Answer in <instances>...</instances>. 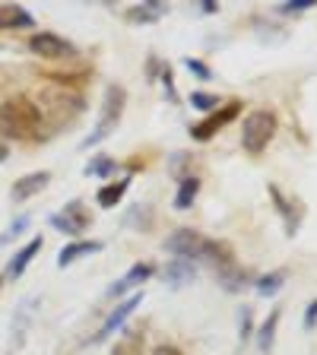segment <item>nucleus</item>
<instances>
[{
	"instance_id": "7ed1b4c3",
	"label": "nucleus",
	"mask_w": 317,
	"mask_h": 355,
	"mask_svg": "<svg viewBox=\"0 0 317 355\" xmlns=\"http://www.w3.org/2000/svg\"><path fill=\"white\" fill-rule=\"evenodd\" d=\"M276 114L266 108H257L251 111L248 118L241 121V146L248 155H260L266 146H270V140L276 137Z\"/></svg>"
},
{
	"instance_id": "c9c22d12",
	"label": "nucleus",
	"mask_w": 317,
	"mask_h": 355,
	"mask_svg": "<svg viewBox=\"0 0 317 355\" xmlns=\"http://www.w3.org/2000/svg\"><path fill=\"white\" fill-rule=\"evenodd\" d=\"M0 286H3V273H0Z\"/></svg>"
},
{
	"instance_id": "bb28decb",
	"label": "nucleus",
	"mask_w": 317,
	"mask_h": 355,
	"mask_svg": "<svg viewBox=\"0 0 317 355\" xmlns=\"http://www.w3.org/2000/svg\"><path fill=\"white\" fill-rule=\"evenodd\" d=\"M314 327H317V298L308 302V308H305V330H314Z\"/></svg>"
},
{
	"instance_id": "0eeeda50",
	"label": "nucleus",
	"mask_w": 317,
	"mask_h": 355,
	"mask_svg": "<svg viewBox=\"0 0 317 355\" xmlns=\"http://www.w3.org/2000/svg\"><path fill=\"white\" fill-rule=\"evenodd\" d=\"M140 304H143V292H133V295L127 298V302H121L118 308L111 311V314H108V320H105V324L98 327V333H96V336H92V340H96V343H105V340H108V336H111V333H114V330H121V327H124V320L130 318V314H133V311H137V308H140Z\"/></svg>"
},
{
	"instance_id": "ddd939ff",
	"label": "nucleus",
	"mask_w": 317,
	"mask_h": 355,
	"mask_svg": "<svg viewBox=\"0 0 317 355\" xmlns=\"http://www.w3.org/2000/svg\"><path fill=\"white\" fill-rule=\"evenodd\" d=\"M149 276H153V266H149V263H137V266H130V270H127V273L121 276V279L108 288V295H111V298L124 295V292H130V288H137V286H140V282H146Z\"/></svg>"
},
{
	"instance_id": "cd10ccee",
	"label": "nucleus",
	"mask_w": 317,
	"mask_h": 355,
	"mask_svg": "<svg viewBox=\"0 0 317 355\" xmlns=\"http://www.w3.org/2000/svg\"><path fill=\"white\" fill-rule=\"evenodd\" d=\"M251 327H254L251 308H241V343H248V336H251Z\"/></svg>"
},
{
	"instance_id": "f8f14e48",
	"label": "nucleus",
	"mask_w": 317,
	"mask_h": 355,
	"mask_svg": "<svg viewBox=\"0 0 317 355\" xmlns=\"http://www.w3.org/2000/svg\"><path fill=\"white\" fill-rule=\"evenodd\" d=\"M42 244H44V241H42V235H38V238H32L29 244H22L19 251L13 254V260L7 263V276H10V279H19V276L26 273V266L35 260V254L42 251Z\"/></svg>"
},
{
	"instance_id": "f03ea898",
	"label": "nucleus",
	"mask_w": 317,
	"mask_h": 355,
	"mask_svg": "<svg viewBox=\"0 0 317 355\" xmlns=\"http://www.w3.org/2000/svg\"><path fill=\"white\" fill-rule=\"evenodd\" d=\"M124 108H127V89L121 83H111L105 89V98H102V114H98V124L96 130L89 133L86 140L80 143V149H89V146H98L105 137H111V130L118 127V121L124 118Z\"/></svg>"
},
{
	"instance_id": "423d86ee",
	"label": "nucleus",
	"mask_w": 317,
	"mask_h": 355,
	"mask_svg": "<svg viewBox=\"0 0 317 355\" xmlns=\"http://www.w3.org/2000/svg\"><path fill=\"white\" fill-rule=\"evenodd\" d=\"M48 222H51V225L60 232V235L80 238L83 232H86V225H89V216H86V209H83L80 200H70V203H67L60 213H54Z\"/></svg>"
},
{
	"instance_id": "a211bd4d",
	"label": "nucleus",
	"mask_w": 317,
	"mask_h": 355,
	"mask_svg": "<svg viewBox=\"0 0 317 355\" xmlns=\"http://www.w3.org/2000/svg\"><path fill=\"white\" fill-rule=\"evenodd\" d=\"M197 193H200V178H194V175H187L181 184H178V193H175V209H191L194 207V200H197Z\"/></svg>"
},
{
	"instance_id": "20e7f679",
	"label": "nucleus",
	"mask_w": 317,
	"mask_h": 355,
	"mask_svg": "<svg viewBox=\"0 0 317 355\" xmlns=\"http://www.w3.org/2000/svg\"><path fill=\"white\" fill-rule=\"evenodd\" d=\"M29 51L44 60H60V58H74L76 48L67 42V38L54 35V32H35V35L29 38Z\"/></svg>"
},
{
	"instance_id": "2f4dec72",
	"label": "nucleus",
	"mask_w": 317,
	"mask_h": 355,
	"mask_svg": "<svg viewBox=\"0 0 317 355\" xmlns=\"http://www.w3.org/2000/svg\"><path fill=\"white\" fill-rule=\"evenodd\" d=\"M153 355H185V352H181L178 346H165V343H162V346L153 349Z\"/></svg>"
},
{
	"instance_id": "c756f323",
	"label": "nucleus",
	"mask_w": 317,
	"mask_h": 355,
	"mask_svg": "<svg viewBox=\"0 0 317 355\" xmlns=\"http://www.w3.org/2000/svg\"><path fill=\"white\" fill-rule=\"evenodd\" d=\"M162 86H165V92H169V98H171V102H175V83H171V70H169V67H165V70H162Z\"/></svg>"
},
{
	"instance_id": "5701e85b",
	"label": "nucleus",
	"mask_w": 317,
	"mask_h": 355,
	"mask_svg": "<svg viewBox=\"0 0 317 355\" xmlns=\"http://www.w3.org/2000/svg\"><path fill=\"white\" fill-rule=\"evenodd\" d=\"M114 168H118V162H114L111 155H98V159H92V162L86 165V175L108 178V175H114Z\"/></svg>"
},
{
	"instance_id": "aec40b11",
	"label": "nucleus",
	"mask_w": 317,
	"mask_h": 355,
	"mask_svg": "<svg viewBox=\"0 0 317 355\" xmlns=\"http://www.w3.org/2000/svg\"><path fill=\"white\" fill-rule=\"evenodd\" d=\"M111 355H143V333L140 330H127L124 336L114 343Z\"/></svg>"
},
{
	"instance_id": "dca6fc26",
	"label": "nucleus",
	"mask_w": 317,
	"mask_h": 355,
	"mask_svg": "<svg viewBox=\"0 0 317 355\" xmlns=\"http://www.w3.org/2000/svg\"><path fill=\"white\" fill-rule=\"evenodd\" d=\"M127 187H130V178H121V181H111V184H105V187H98V193H96V203L102 209H111V207H118L121 203V197L127 193Z\"/></svg>"
},
{
	"instance_id": "473e14b6",
	"label": "nucleus",
	"mask_w": 317,
	"mask_h": 355,
	"mask_svg": "<svg viewBox=\"0 0 317 355\" xmlns=\"http://www.w3.org/2000/svg\"><path fill=\"white\" fill-rule=\"evenodd\" d=\"M203 13H216V3H213V0H203Z\"/></svg>"
},
{
	"instance_id": "b1692460",
	"label": "nucleus",
	"mask_w": 317,
	"mask_h": 355,
	"mask_svg": "<svg viewBox=\"0 0 317 355\" xmlns=\"http://www.w3.org/2000/svg\"><path fill=\"white\" fill-rule=\"evenodd\" d=\"M219 279H222V288H229V292H238L244 286V273H238L235 263L232 266H222L219 270Z\"/></svg>"
},
{
	"instance_id": "f704fd0d",
	"label": "nucleus",
	"mask_w": 317,
	"mask_h": 355,
	"mask_svg": "<svg viewBox=\"0 0 317 355\" xmlns=\"http://www.w3.org/2000/svg\"><path fill=\"white\" fill-rule=\"evenodd\" d=\"M3 241H10V235H7V232H3V235H0V244H3Z\"/></svg>"
},
{
	"instance_id": "7c9ffc66",
	"label": "nucleus",
	"mask_w": 317,
	"mask_h": 355,
	"mask_svg": "<svg viewBox=\"0 0 317 355\" xmlns=\"http://www.w3.org/2000/svg\"><path fill=\"white\" fill-rule=\"evenodd\" d=\"M314 3H317V0H289L282 10H311Z\"/></svg>"
},
{
	"instance_id": "2eb2a0df",
	"label": "nucleus",
	"mask_w": 317,
	"mask_h": 355,
	"mask_svg": "<svg viewBox=\"0 0 317 355\" xmlns=\"http://www.w3.org/2000/svg\"><path fill=\"white\" fill-rule=\"evenodd\" d=\"M98 251H102V241H74L58 254V266L64 270V266L76 263L80 257H89V254H98Z\"/></svg>"
},
{
	"instance_id": "1a4fd4ad",
	"label": "nucleus",
	"mask_w": 317,
	"mask_h": 355,
	"mask_svg": "<svg viewBox=\"0 0 317 355\" xmlns=\"http://www.w3.org/2000/svg\"><path fill=\"white\" fill-rule=\"evenodd\" d=\"M238 111H241V102H229L225 108L219 111V114H209L207 121H200V124L191 130V133H194V140H209V137H213V133L219 130L222 124H229V121L235 118Z\"/></svg>"
},
{
	"instance_id": "4be33fe9",
	"label": "nucleus",
	"mask_w": 317,
	"mask_h": 355,
	"mask_svg": "<svg viewBox=\"0 0 317 355\" xmlns=\"http://www.w3.org/2000/svg\"><path fill=\"white\" fill-rule=\"evenodd\" d=\"M286 279H289L286 270H273V273H266V276H260V279H257V292L264 298H273L276 292L286 286Z\"/></svg>"
},
{
	"instance_id": "4468645a",
	"label": "nucleus",
	"mask_w": 317,
	"mask_h": 355,
	"mask_svg": "<svg viewBox=\"0 0 317 355\" xmlns=\"http://www.w3.org/2000/svg\"><path fill=\"white\" fill-rule=\"evenodd\" d=\"M280 318H282V311L273 308L270 314H266L264 324H260V330H257V349H260L264 355H270V352H273V346H276V330H280Z\"/></svg>"
},
{
	"instance_id": "f257e3e1",
	"label": "nucleus",
	"mask_w": 317,
	"mask_h": 355,
	"mask_svg": "<svg viewBox=\"0 0 317 355\" xmlns=\"http://www.w3.org/2000/svg\"><path fill=\"white\" fill-rule=\"evenodd\" d=\"M42 127V108L32 98H7L0 105V137L7 140H26L35 137V130Z\"/></svg>"
},
{
	"instance_id": "6e6552de",
	"label": "nucleus",
	"mask_w": 317,
	"mask_h": 355,
	"mask_svg": "<svg viewBox=\"0 0 317 355\" xmlns=\"http://www.w3.org/2000/svg\"><path fill=\"white\" fill-rule=\"evenodd\" d=\"M48 98H51L48 111L54 114V121H64V124L76 114H83V108H86V102L80 96H70V92H48Z\"/></svg>"
},
{
	"instance_id": "a878e982",
	"label": "nucleus",
	"mask_w": 317,
	"mask_h": 355,
	"mask_svg": "<svg viewBox=\"0 0 317 355\" xmlns=\"http://www.w3.org/2000/svg\"><path fill=\"white\" fill-rule=\"evenodd\" d=\"M185 67H187V70H191V73H197L200 80H209V67L203 64V60H194V58H187V60H185Z\"/></svg>"
},
{
	"instance_id": "412c9836",
	"label": "nucleus",
	"mask_w": 317,
	"mask_h": 355,
	"mask_svg": "<svg viewBox=\"0 0 317 355\" xmlns=\"http://www.w3.org/2000/svg\"><path fill=\"white\" fill-rule=\"evenodd\" d=\"M203 257L213 260V263H219V270H222V266H232V263H235V260H232V257H235V251H232L225 241H207V248H203Z\"/></svg>"
},
{
	"instance_id": "72a5a7b5",
	"label": "nucleus",
	"mask_w": 317,
	"mask_h": 355,
	"mask_svg": "<svg viewBox=\"0 0 317 355\" xmlns=\"http://www.w3.org/2000/svg\"><path fill=\"white\" fill-rule=\"evenodd\" d=\"M0 162H7V143H0Z\"/></svg>"
},
{
	"instance_id": "c85d7f7f",
	"label": "nucleus",
	"mask_w": 317,
	"mask_h": 355,
	"mask_svg": "<svg viewBox=\"0 0 317 355\" xmlns=\"http://www.w3.org/2000/svg\"><path fill=\"white\" fill-rule=\"evenodd\" d=\"M187 159H191L187 153H175V159H171V175H175L178 181H181V165H185Z\"/></svg>"
},
{
	"instance_id": "f3484780",
	"label": "nucleus",
	"mask_w": 317,
	"mask_h": 355,
	"mask_svg": "<svg viewBox=\"0 0 317 355\" xmlns=\"http://www.w3.org/2000/svg\"><path fill=\"white\" fill-rule=\"evenodd\" d=\"M29 26H32V16L22 7H16V3H3L0 7V29H29Z\"/></svg>"
},
{
	"instance_id": "39448f33",
	"label": "nucleus",
	"mask_w": 317,
	"mask_h": 355,
	"mask_svg": "<svg viewBox=\"0 0 317 355\" xmlns=\"http://www.w3.org/2000/svg\"><path fill=\"white\" fill-rule=\"evenodd\" d=\"M203 248H207V238L194 229H175L165 238V251L175 254V257H185V260L203 257Z\"/></svg>"
},
{
	"instance_id": "393cba45",
	"label": "nucleus",
	"mask_w": 317,
	"mask_h": 355,
	"mask_svg": "<svg viewBox=\"0 0 317 355\" xmlns=\"http://www.w3.org/2000/svg\"><path fill=\"white\" fill-rule=\"evenodd\" d=\"M191 105L200 111H216L219 108V98L209 96V92H191Z\"/></svg>"
},
{
	"instance_id": "9b49d317",
	"label": "nucleus",
	"mask_w": 317,
	"mask_h": 355,
	"mask_svg": "<svg viewBox=\"0 0 317 355\" xmlns=\"http://www.w3.org/2000/svg\"><path fill=\"white\" fill-rule=\"evenodd\" d=\"M194 279H197V266H194V260L171 257L169 263H165V282H169L171 288H181Z\"/></svg>"
},
{
	"instance_id": "6ab92c4d",
	"label": "nucleus",
	"mask_w": 317,
	"mask_h": 355,
	"mask_svg": "<svg viewBox=\"0 0 317 355\" xmlns=\"http://www.w3.org/2000/svg\"><path fill=\"white\" fill-rule=\"evenodd\" d=\"M162 13H165V3H159V0H146V3H140V7H130L124 16L130 22H155Z\"/></svg>"
},
{
	"instance_id": "9d476101",
	"label": "nucleus",
	"mask_w": 317,
	"mask_h": 355,
	"mask_svg": "<svg viewBox=\"0 0 317 355\" xmlns=\"http://www.w3.org/2000/svg\"><path fill=\"white\" fill-rule=\"evenodd\" d=\"M48 181H51V171H32V175H22L19 181L13 184L10 197H13L16 203H22V200L35 197L38 191H44V187H48Z\"/></svg>"
}]
</instances>
